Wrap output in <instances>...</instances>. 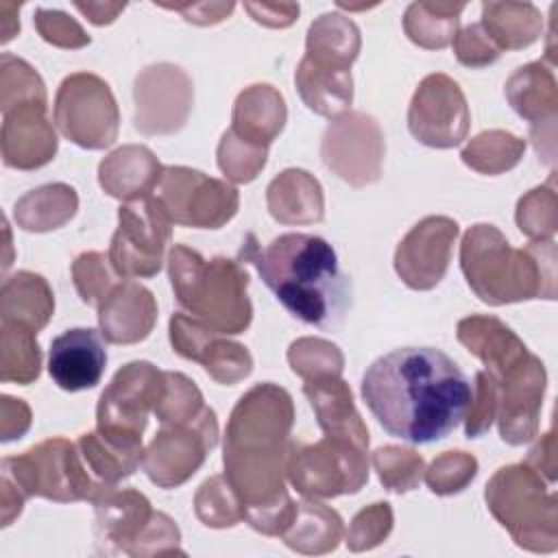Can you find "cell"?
Segmentation results:
<instances>
[{
    "instance_id": "cell-1",
    "label": "cell",
    "mask_w": 558,
    "mask_h": 558,
    "mask_svg": "<svg viewBox=\"0 0 558 558\" xmlns=\"http://www.w3.org/2000/svg\"><path fill=\"white\" fill-rule=\"evenodd\" d=\"M362 399L390 436L429 445L458 427L473 401V388L445 351L403 347L366 368Z\"/></svg>"
},
{
    "instance_id": "cell-2",
    "label": "cell",
    "mask_w": 558,
    "mask_h": 558,
    "mask_svg": "<svg viewBox=\"0 0 558 558\" xmlns=\"http://www.w3.org/2000/svg\"><path fill=\"white\" fill-rule=\"evenodd\" d=\"M242 257L259 270L277 301L299 320L331 329L351 307V281L338 266L333 246L310 233H283L266 248L246 238Z\"/></svg>"
},
{
    "instance_id": "cell-3",
    "label": "cell",
    "mask_w": 558,
    "mask_h": 558,
    "mask_svg": "<svg viewBox=\"0 0 558 558\" xmlns=\"http://www.w3.org/2000/svg\"><path fill=\"white\" fill-rule=\"evenodd\" d=\"M2 475L13 477L15 486L26 495H41L54 501H96L111 490L87 475L78 453L63 438L46 440L28 449L24 456L4 458Z\"/></svg>"
},
{
    "instance_id": "cell-4",
    "label": "cell",
    "mask_w": 558,
    "mask_h": 558,
    "mask_svg": "<svg viewBox=\"0 0 558 558\" xmlns=\"http://www.w3.org/2000/svg\"><path fill=\"white\" fill-rule=\"evenodd\" d=\"M166 392V373L148 362H131L100 395L98 432L124 445H142L146 414Z\"/></svg>"
},
{
    "instance_id": "cell-5",
    "label": "cell",
    "mask_w": 558,
    "mask_h": 558,
    "mask_svg": "<svg viewBox=\"0 0 558 558\" xmlns=\"http://www.w3.org/2000/svg\"><path fill=\"white\" fill-rule=\"evenodd\" d=\"M111 242V264L124 277H153L161 268L163 244L170 235V216L157 198L124 205Z\"/></svg>"
},
{
    "instance_id": "cell-6",
    "label": "cell",
    "mask_w": 558,
    "mask_h": 558,
    "mask_svg": "<svg viewBox=\"0 0 558 558\" xmlns=\"http://www.w3.org/2000/svg\"><path fill=\"white\" fill-rule=\"evenodd\" d=\"M218 425L216 414H207L194 432L190 427L174 425L172 429L163 427L150 442L142 466L146 475L163 486H177L185 482L203 464L205 453L216 445Z\"/></svg>"
},
{
    "instance_id": "cell-7",
    "label": "cell",
    "mask_w": 558,
    "mask_h": 558,
    "mask_svg": "<svg viewBox=\"0 0 558 558\" xmlns=\"http://www.w3.org/2000/svg\"><path fill=\"white\" fill-rule=\"evenodd\" d=\"M438 122V148L458 146L469 126V111L462 92L445 74L427 76L416 89L408 116L412 135L427 144L434 122Z\"/></svg>"
},
{
    "instance_id": "cell-8",
    "label": "cell",
    "mask_w": 558,
    "mask_h": 558,
    "mask_svg": "<svg viewBox=\"0 0 558 558\" xmlns=\"http://www.w3.org/2000/svg\"><path fill=\"white\" fill-rule=\"evenodd\" d=\"M107 364V351L96 329L74 327L50 342L48 373L52 381L70 392L94 388Z\"/></svg>"
},
{
    "instance_id": "cell-9",
    "label": "cell",
    "mask_w": 558,
    "mask_h": 558,
    "mask_svg": "<svg viewBox=\"0 0 558 558\" xmlns=\"http://www.w3.org/2000/svg\"><path fill=\"white\" fill-rule=\"evenodd\" d=\"M458 338L471 353L486 362L495 379L527 355L525 344L497 318H464L458 323Z\"/></svg>"
},
{
    "instance_id": "cell-10",
    "label": "cell",
    "mask_w": 558,
    "mask_h": 558,
    "mask_svg": "<svg viewBox=\"0 0 558 558\" xmlns=\"http://www.w3.org/2000/svg\"><path fill=\"white\" fill-rule=\"evenodd\" d=\"M83 116L96 118L100 124H105L113 131L118 129V111H116V102H113V96L109 92V85L100 92V96L87 109L81 107V102L61 85V89L57 94V107H54V118H57V124H59L61 133L65 137H70L76 131V126L81 124Z\"/></svg>"
},
{
    "instance_id": "cell-11",
    "label": "cell",
    "mask_w": 558,
    "mask_h": 558,
    "mask_svg": "<svg viewBox=\"0 0 558 558\" xmlns=\"http://www.w3.org/2000/svg\"><path fill=\"white\" fill-rule=\"evenodd\" d=\"M74 281L81 292V299L89 305L102 303L109 296L111 281L107 279L105 270V255L100 253H85L74 264Z\"/></svg>"
},
{
    "instance_id": "cell-12",
    "label": "cell",
    "mask_w": 558,
    "mask_h": 558,
    "mask_svg": "<svg viewBox=\"0 0 558 558\" xmlns=\"http://www.w3.org/2000/svg\"><path fill=\"white\" fill-rule=\"evenodd\" d=\"M453 41H456V54H458L460 63L471 65V68L488 65L501 52L497 48V44L488 37V33L484 31L482 24L466 26L460 35H453Z\"/></svg>"
},
{
    "instance_id": "cell-13",
    "label": "cell",
    "mask_w": 558,
    "mask_h": 558,
    "mask_svg": "<svg viewBox=\"0 0 558 558\" xmlns=\"http://www.w3.org/2000/svg\"><path fill=\"white\" fill-rule=\"evenodd\" d=\"M475 381H477L480 401H471L469 405L473 414H469L466 418V429H464L466 438H477L480 434H484L490 427V421L497 410V379L488 371H480L475 375Z\"/></svg>"
},
{
    "instance_id": "cell-14",
    "label": "cell",
    "mask_w": 558,
    "mask_h": 558,
    "mask_svg": "<svg viewBox=\"0 0 558 558\" xmlns=\"http://www.w3.org/2000/svg\"><path fill=\"white\" fill-rule=\"evenodd\" d=\"M35 24L41 33V37L46 41H52V44H59V46H83L85 41L72 37L78 35V37H87L81 26L76 22H72L65 13L61 11H48V9H37L35 13Z\"/></svg>"
}]
</instances>
